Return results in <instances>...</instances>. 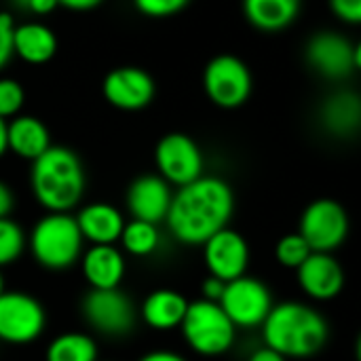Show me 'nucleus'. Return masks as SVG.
<instances>
[{"mask_svg": "<svg viewBox=\"0 0 361 361\" xmlns=\"http://www.w3.org/2000/svg\"><path fill=\"white\" fill-rule=\"evenodd\" d=\"M13 32H15V19L11 13H0V70L6 68L11 57L15 55L13 49Z\"/></svg>", "mask_w": 361, "mask_h": 361, "instance_id": "obj_30", "label": "nucleus"}, {"mask_svg": "<svg viewBox=\"0 0 361 361\" xmlns=\"http://www.w3.org/2000/svg\"><path fill=\"white\" fill-rule=\"evenodd\" d=\"M353 61H355V70L361 72V40L357 44H353Z\"/></svg>", "mask_w": 361, "mask_h": 361, "instance_id": "obj_39", "label": "nucleus"}, {"mask_svg": "<svg viewBox=\"0 0 361 361\" xmlns=\"http://www.w3.org/2000/svg\"><path fill=\"white\" fill-rule=\"evenodd\" d=\"M154 163L159 176L178 188L203 176V152L199 144L186 133H167L154 148Z\"/></svg>", "mask_w": 361, "mask_h": 361, "instance_id": "obj_10", "label": "nucleus"}, {"mask_svg": "<svg viewBox=\"0 0 361 361\" xmlns=\"http://www.w3.org/2000/svg\"><path fill=\"white\" fill-rule=\"evenodd\" d=\"M300 290L319 302L336 298L345 288V271L332 254L313 252L298 269Z\"/></svg>", "mask_w": 361, "mask_h": 361, "instance_id": "obj_16", "label": "nucleus"}, {"mask_svg": "<svg viewBox=\"0 0 361 361\" xmlns=\"http://www.w3.org/2000/svg\"><path fill=\"white\" fill-rule=\"evenodd\" d=\"M171 201V184L157 173H144L127 188V209L133 220L159 224L167 218Z\"/></svg>", "mask_w": 361, "mask_h": 361, "instance_id": "obj_15", "label": "nucleus"}, {"mask_svg": "<svg viewBox=\"0 0 361 361\" xmlns=\"http://www.w3.org/2000/svg\"><path fill=\"white\" fill-rule=\"evenodd\" d=\"M27 2H30V0H13V4H15L17 8H21V11H25Z\"/></svg>", "mask_w": 361, "mask_h": 361, "instance_id": "obj_40", "label": "nucleus"}, {"mask_svg": "<svg viewBox=\"0 0 361 361\" xmlns=\"http://www.w3.org/2000/svg\"><path fill=\"white\" fill-rule=\"evenodd\" d=\"M302 0H243L245 19L260 32H281L300 13Z\"/></svg>", "mask_w": 361, "mask_h": 361, "instance_id": "obj_23", "label": "nucleus"}, {"mask_svg": "<svg viewBox=\"0 0 361 361\" xmlns=\"http://www.w3.org/2000/svg\"><path fill=\"white\" fill-rule=\"evenodd\" d=\"M104 0H57L59 6L70 8V11H93L95 6H99Z\"/></svg>", "mask_w": 361, "mask_h": 361, "instance_id": "obj_35", "label": "nucleus"}, {"mask_svg": "<svg viewBox=\"0 0 361 361\" xmlns=\"http://www.w3.org/2000/svg\"><path fill=\"white\" fill-rule=\"evenodd\" d=\"M23 102H25L23 87L13 78H0V116L15 118L21 112Z\"/></svg>", "mask_w": 361, "mask_h": 361, "instance_id": "obj_28", "label": "nucleus"}, {"mask_svg": "<svg viewBox=\"0 0 361 361\" xmlns=\"http://www.w3.org/2000/svg\"><path fill=\"white\" fill-rule=\"evenodd\" d=\"M44 309L34 296L25 292L0 294V341L27 345L44 332Z\"/></svg>", "mask_w": 361, "mask_h": 361, "instance_id": "obj_11", "label": "nucleus"}, {"mask_svg": "<svg viewBox=\"0 0 361 361\" xmlns=\"http://www.w3.org/2000/svg\"><path fill=\"white\" fill-rule=\"evenodd\" d=\"M180 330L188 347L205 357H216L226 353L233 347L237 334L235 324L228 319L222 307L205 298L188 305Z\"/></svg>", "mask_w": 361, "mask_h": 361, "instance_id": "obj_5", "label": "nucleus"}, {"mask_svg": "<svg viewBox=\"0 0 361 361\" xmlns=\"http://www.w3.org/2000/svg\"><path fill=\"white\" fill-rule=\"evenodd\" d=\"M15 55L32 66H42L53 59L57 53V38L51 27L38 21H27L15 25L13 32Z\"/></svg>", "mask_w": 361, "mask_h": 361, "instance_id": "obj_20", "label": "nucleus"}, {"mask_svg": "<svg viewBox=\"0 0 361 361\" xmlns=\"http://www.w3.org/2000/svg\"><path fill=\"white\" fill-rule=\"evenodd\" d=\"M233 212L235 195L228 182L216 176H201L173 192L165 222L180 243L203 245L228 226Z\"/></svg>", "mask_w": 361, "mask_h": 361, "instance_id": "obj_1", "label": "nucleus"}, {"mask_svg": "<svg viewBox=\"0 0 361 361\" xmlns=\"http://www.w3.org/2000/svg\"><path fill=\"white\" fill-rule=\"evenodd\" d=\"M85 322L104 336H125L135 328L137 311L131 298L114 290H89L80 302Z\"/></svg>", "mask_w": 361, "mask_h": 361, "instance_id": "obj_8", "label": "nucleus"}, {"mask_svg": "<svg viewBox=\"0 0 361 361\" xmlns=\"http://www.w3.org/2000/svg\"><path fill=\"white\" fill-rule=\"evenodd\" d=\"M118 241L125 252H129L131 256L144 258V256H150L157 252V247L161 243V233H159L157 224L131 220V222H125V228H123V235Z\"/></svg>", "mask_w": 361, "mask_h": 361, "instance_id": "obj_25", "label": "nucleus"}, {"mask_svg": "<svg viewBox=\"0 0 361 361\" xmlns=\"http://www.w3.org/2000/svg\"><path fill=\"white\" fill-rule=\"evenodd\" d=\"M247 361H288V360H286L283 355H279L277 351H273V349H269V347H262V349L254 351Z\"/></svg>", "mask_w": 361, "mask_h": 361, "instance_id": "obj_36", "label": "nucleus"}, {"mask_svg": "<svg viewBox=\"0 0 361 361\" xmlns=\"http://www.w3.org/2000/svg\"><path fill=\"white\" fill-rule=\"evenodd\" d=\"M140 361H186L182 355L173 353V351H152V353H146Z\"/></svg>", "mask_w": 361, "mask_h": 361, "instance_id": "obj_37", "label": "nucleus"}, {"mask_svg": "<svg viewBox=\"0 0 361 361\" xmlns=\"http://www.w3.org/2000/svg\"><path fill=\"white\" fill-rule=\"evenodd\" d=\"M307 63L328 80H343L355 70L353 44L341 32H317L305 47Z\"/></svg>", "mask_w": 361, "mask_h": 361, "instance_id": "obj_12", "label": "nucleus"}, {"mask_svg": "<svg viewBox=\"0 0 361 361\" xmlns=\"http://www.w3.org/2000/svg\"><path fill=\"white\" fill-rule=\"evenodd\" d=\"M311 254H313V250L309 247V243L305 241V237L300 233L286 235L275 245V258L286 269H296L298 271Z\"/></svg>", "mask_w": 361, "mask_h": 361, "instance_id": "obj_26", "label": "nucleus"}, {"mask_svg": "<svg viewBox=\"0 0 361 361\" xmlns=\"http://www.w3.org/2000/svg\"><path fill=\"white\" fill-rule=\"evenodd\" d=\"M224 288H226V281L218 279V277H207L201 286V292H203V298L205 300H212V302H220L222 294H224Z\"/></svg>", "mask_w": 361, "mask_h": 361, "instance_id": "obj_32", "label": "nucleus"}, {"mask_svg": "<svg viewBox=\"0 0 361 361\" xmlns=\"http://www.w3.org/2000/svg\"><path fill=\"white\" fill-rule=\"evenodd\" d=\"M57 6H59L57 0H30L27 6H25V11L27 13H34V15H49Z\"/></svg>", "mask_w": 361, "mask_h": 361, "instance_id": "obj_34", "label": "nucleus"}, {"mask_svg": "<svg viewBox=\"0 0 361 361\" xmlns=\"http://www.w3.org/2000/svg\"><path fill=\"white\" fill-rule=\"evenodd\" d=\"M190 0H133V6L150 19H167L182 13Z\"/></svg>", "mask_w": 361, "mask_h": 361, "instance_id": "obj_29", "label": "nucleus"}, {"mask_svg": "<svg viewBox=\"0 0 361 361\" xmlns=\"http://www.w3.org/2000/svg\"><path fill=\"white\" fill-rule=\"evenodd\" d=\"M30 186L36 201L47 212L74 209L87 186L85 169L76 152L66 146H51L44 154L32 161Z\"/></svg>", "mask_w": 361, "mask_h": 361, "instance_id": "obj_3", "label": "nucleus"}, {"mask_svg": "<svg viewBox=\"0 0 361 361\" xmlns=\"http://www.w3.org/2000/svg\"><path fill=\"white\" fill-rule=\"evenodd\" d=\"M102 91L110 106L118 110L135 112L152 104L157 85L146 70L135 66H121L108 72Z\"/></svg>", "mask_w": 361, "mask_h": 361, "instance_id": "obj_13", "label": "nucleus"}, {"mask_svg": "<svg viewBox=\"0 0 361 361\" xmlns=\"http://www.w3.org/2000/svg\"><path fill=\"white\" fill-rule=\"evenodd\" d=\"M322 125L326 131L338 137L353 135L361 129V95L353 91H336L326 97L322 112Z\"/></svg>", "mask_w": 361, "mask_h": 361, "instance_id": "obj_21", "label": "nucleus"}, {"mask_svg": "<svg viewBox=\"0 0 361 361\" xmlns=\"http://www.w3.org/2000/svg\"><path fill=\"white\" fill-rule=\"evenodd\" d=\"M0 294H4V279H2V271H0Z\"/></svg>", "mask_w": 361, "mask_h": 361, "instance_id": "obj_42", "label": "nucleus"}, {"mask_svg": "<svg viewBox=\"0 0 361 361\" xmlns=\"http://www.w3.org/2000/svg\"><path fill=\"white\" fill-rule=\"evenodd\" d=\"M51 133L42 121L27 114H17L8 123V150L25 161H36L51 148Z\"/></svg>", "mask_w": 361, "mask_h": 361, "instance_id": "obj_22", "label": "nucleus"}, {"mask_svg": "<svg viewBox=\"0 0 361 361\" xmlns=\"http://www.w3.org/2000/svg\"><path fill=\"white\" fill-rule=\"evenodd\" d=\"M13 207H15L13 192H11V188L4 182H0V218H8Z\"/></svg>", "mask_w": 361, "mask_h": 361, "instance_id": "obj_33", "label": "nucleus"}, {"mask_svg": "<svg viewBox=\"0 0 361 361\" xmlns=\"http://www.w3.org/2000/svg\"><path fill=\"white\" fill-rule=\"evenodd\" d=\"M298 233L313 252L332 254L347 241L349 214L334 199H317L302 212Z\"/></svg>", "mask_w": 361, "mask_h": 361, "instance_id": "obj_7", "label": "nucleus"}, {"mask_svg": "<svg viewBox=\"0 0 361 361\" xmlns=\"http://www.w3.org/2000/svg\"><path fill=\"white\" fill-rule=\"evenodd\" d=\"M27 241L17 222L11 218H0V269L13 264L25 250Z\"/></svg>", "mask_w": 361, "mask_h": 361, "instance_id": "obj_27", "label": "nucleus"}, {"mask_svg": "<svg viewBox=\"0 0 361 361\" xmlns=\"http://www.w3.org/2000/svg\"><path fill=\"white\" fill-rule=\"evenodd\" d=\"M254 78L247 63L235 55H218L203 70V89L212 104L224 110L243 106L252 95Z\"/></svg>", "mask_w": 361, "mask_h": 361, "instance_id": "obj_6", "label": "nucleus"}, {"mask_svg": "<svg viewBox=\"0 0 361 361\" xmlns=\"http://www.w3.org/2000/svg\"><path fill=\"white\" fill-rule=\"evenodd\" d=\"M262 338L264 347L277 351L286 360H305L326 347L330 326L313 307L288 300L273 305L262 324Z\"/></svg>", "mask_w": 361, "mask_h": 361, "instance_id": "obj_2", "label": "nucleus"}, {"mask_svg": "<svg viewBox=\"0 0 361 361\" xmlns=\"http://www.w3.org/2000/svg\"><path fill=\"white\" fill-rule=\"evenodd\" d=\"M188 305L190 302L176 290H154L144 298L140 317L148 328L169 332L182 326Z\"/></svg>", "mask_w": 361, "mask_h": 361, "instance_id": "obj_19", "label": "nucleus"}, {"mask_svg": "<svg viewBox=\"0 0 361 361\" xmlns=\"http://www.w3.org/2000/svg\"><path fill=\"white\" fill-rule=\"evenodd\" d=\"M78 228L91 245H114L125 228L123 214L110 203H91L76 214Z\"/></svg>", "mask_w": 361, "mask_h": 361, "instance_id": "obj_18", "label": "nucleus"}, {"mask_svg": "<svg viewBox=\"0 0 361 361\" xmlns=\"http://www.w3.org/2000/svg\"><path fill=\"white\" fill-rule=\"evenodd\" d=\"M91 290H114L125 277V258L116 245H91L80 258Z\"/></svg>", "mask_w": 361, "mask_h": 361, "instance_id": "obj_17", "label": "nucleus"}, {"mask_svg": "<svg viewBox=\"0 0 361 361\" xmlns=\"http://www.w3.org/2000/svg\"><path fill=\"white\" fill-rule=\"evenodd\" d=\"M8 150V123L0 116V157H4Z\"/></svg>", "mask_w": 361, "mask_h": 361, "instance_id": "obj_38", "label": "nucleus"}, {"mask_svg": "<svg viewBox=\"0 0 361 361\" xmlns=\"http://www.w3.org/2000/svg\"><path fill=\"white\" fill-rule=\"evenodd\" d=\"M85 237L76 216L68 212H49L30 233V252L34 260L49 271H63L82 258Z\"/></svg>", "mask_w": 361, "mask_h": 361, "instance_id": "obj_4", "label": "nucleus"}, {"mask_svg": "<svg viewBox=\"0 0 361 361\" xmlns=\"http://www.w3.org/2000/svg\"><path fill=\"white\" fill-rule=\"evenodd\" d=\"M218 305L235 324V328L252 330L262 326L269 317L273 309V296L262 281L243 275L226 283Z\"/></svg>", "mask_w": 361, "mask_h": 361, "instance_id": "obj_9", "label": "nucleus"}, {"mask_svg": "<svg viewBox=\"0 0 361 361\" xmlns=\"http://www.w3.org/2000/svg\"><path fill=\"white\" fill-rule=\"evenodd\" d=\"M332 13L351 25H361V0H330Z\"/></svg>", "mask_w": 361, "mask_h": 361, "instance_id": "obj_31", "label": "nucleus"}, {"mask_svg": "<svg viewBox=\"0 0 361 361\" xmlns=\"http://www.w3.org/2000/svg\"><path fill=\"white\" fill-rule=\"evenodd\" d=\"M47 361H97V345L89 334L68 332L51 341L47 347Z\"/></svg>", "mask_w": 361, "mask_h": 361, "instance_id": "obj_24", "label": "nucleus"}, {"mask_svg": "<svg viewBox=\"0 0 361 361\" xmlns=\"http://www.w3.org/2000/svg\"><path fill=\"white\" fill-rule=\"evenodd\" d=\"M203 260L212 277L233 281L245 275L250 264V247L243 235L233 228H222L203 243Z\"/></svg>", "mask_w": 361, "mask_h": 361, "instance_id": "obj_14", "label": "nucleus"}, {"mask_svg": "<svg viewBox=\"0 0 361 361\" xmlns=\"http://www.w3.org/2000/svg\"><path fill=\"white\" fill-rule=\"evenodd\" d=\"M355 357H357V361H361V334L357 338V345H355Z\"/></svg>", "mask_w": 361, "mask_h": 361, "instance_id": "obj_41", "label": "nucleus"}]
</instances>
